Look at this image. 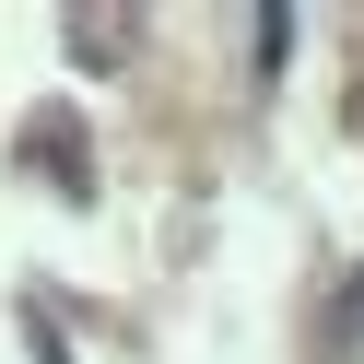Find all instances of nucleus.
<instances>
[{
	"label": "nucleus",
	"mask_w": 364,
	"mask_h": 364,
	"mask_svg": "<svg viewBox=\"0 0 364 364\" xmlns=\"http://www.w3.org/2000/svg\"><path fill=\"white\" fill-rule=\"evenodd\" d=\"M341 329H353V353H364V282H353V294H341Z\"/></svg>",
	"instance_id": "1"
}]
</instances>
